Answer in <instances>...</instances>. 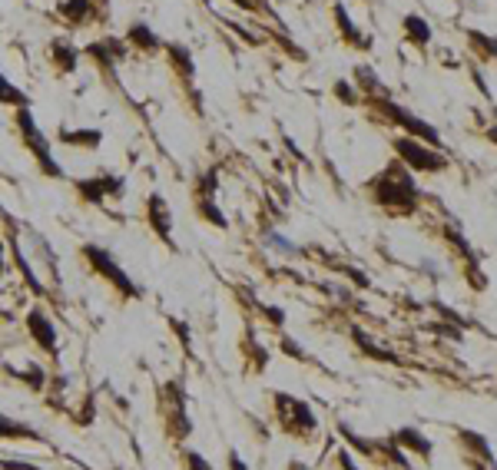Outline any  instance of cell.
<instances>
[{
  "mask_svg": "<svg viewBox=\"0 0 497 470\" xmlns=\"http://www.w3.org/2000/svg\"><path fill=\"white\" fill-rule=\"evenodd\" d=\"M80 252H83L86 265H90V268H93V272H96V275H100V279H103L106 285H113V288L119 292V295H123V298H143V288H139V285H136L133 279L126 275V268L116 262V255L110 252V248L86 242L83 248H80Z\"/></svg>",
  "mask_w": 497,
  "mask_h": 470,
  "instance_id": "cell-2",
  "label": "cell"
},
{
  "mask_svg": "<svg viewBox=\"0 0 497 470\" xmlns=\"http://www.w3.org/2000/svg\"><path fill=\"white\" fill-rule=\"evenodd\" d=\"M338 460H342V467H345V470H358V467H355V460H351V457H348L345 451L338 454Z\"/></svg>",
  "mask_w": 497,
  "mask_h": 470,
  "instance_id": "cell-38",
  "label": "cell"
},
{
  "mask_svg": "<svg viewBox=\"0 0 497 470\" xmlns=\"http://www.w3.org/2000/svg\"><path fill=\"white\" fill-rule=\"evenodd\" d=\"M57 14L67 20L70 27H86V23L96 17V0H60Z\"/></svg>",
  "mask_w": 497,
  "mask_h": 470,
  "instance_id": "cell-14",
  "label": "cell"
},
{
  "mask_svg": "<svg viewBox=\"0 0 497 470\" xmlns=\"http://www.w3.org/2000/svg\"><path fill=\"white\" fill-rule=\"evenodd\" d=\"M375 199L382 202V206H411L415 202V183L404 176V172L391 169L388 176H382V179H375Z\"/></svg>",
  "mask_w": 497,
  "mask_h": 470,
  "instance_id": "cell-5",
  "label": "cell"
},
{
  "mask_svg": "<svg viewBox=\"0 0 497 470\" xmlns=\"http://www.w3.org/2000/svg\"><path fill=\"white\" fill-rule=\"evenodd\" d=\"M159 408L166 417V434L172 440H186L192 434V421L186 411V395H183V384L179 381H166L159 388Z\"/></svg>",
  "mask_w": 497,
  "mask_h": 470,
  "instance_id": "cell-3",
  "label": "cell"
},
{
  "mask_svg": "<svg viewBox=\"0 0 497 470\" xmlns=\"http://www.w3.org/2000/svg\"><path fill=\"white\" fill-rule=\"evenodd\" d=\"M146 222L153 228V235H159L170 248H176V242H172V209L166 202V196H159V192L146 196Z\"/></svg>",
  "mask_w": 497,
  "mask_h": 470,
  "instance_id": "cell-8",
  "label": "cell"
},
{
  "mask_svg": "<svg viewBox=\"0 0 497 470\" xmlns=\"http://www.w3.org/2000/svg\"><path fill=\"white\" fill-rule=\"evenodd\" d=\"M27 235H30V242H34V248H37V255L43 259V262H47V268L54 272V279H60V275H57V252L50 248V242L40 235L37 228H27Z\"/></svg>",
  "mask_w": 497,
  "mask_h": 470,
  "instance_id": "cell-21",
  "label": "cell"
},
{
  "mask_svg": "<svg viewBox=\"0 0 497 470\" xmlns=\"http://www.w3.org/2000/svg\"><path fill=\"white\" fill-rule=\"evenodd\" d=\"M3 255H7V239L0 235V259H3Z\"/></svg>",
  "mask_w": 497,
  "mask_h": 470,
  "instance_id": "cell-41",
  "label": "cell"
},
{
  "mask_svg": "<svg viewBox=\"0 0 497 470\" xmlns=\"http://www.w3.org/2000/svg\"><path fill=\"white\" fill-rule=\"evenodd\" d=\"M335 20H338V30H342V37L348 40V43H365V37L358 34V27L351 23V17H348V10H345L342 3L335 7Z\"/></svg>",
  "mask_w": 497,
  "mask_h": 470,
  "instance_id": "cell-24",
  "label": "cell"
},
{
  "mask_svg": "<svg viewBox=\"0 0 497 470\" xmlns=\"http://www.w3.org/2000/svg\"><path fill=\"white\" fill-rule=\"evenodd\" d=\"M23 325H27V335H30V341L37 344L43 355H57V351H60L57 325H54V318H50V315H47L40 305L27 308V315H23Z\"/></svg>",
  "mask_w": 497,
  "mask_h": 470,
  "instance_id": "cell-4",
  "label": "cell"
},
{
  "mask_svg": "<svg viewBox=\"0 0 497 470\" xmlns=\"http://www.w3.org/2000/svg\"><path fill=\"white\" fill-rule=\"evenodd\" d=\"M395 150L404 156V163H411V166H418V169H441V166H444V159H441L438 152L424 150L415 139H395Z\"/></svg>",
  "mask_w": 497,
  "mask_h": 470,
  "instance_id": "cell-11",
  "label": "cell"
},
{
  "mask_svg": "<svg viewBox=\"0 0 497 470\" xmlns=\"http://www.w3.org/2000/svg\"><path fill=\"white\" fill-rule=\"evenodd\" d=\"M288 470H308L305 464H299V460H292V464H288Z\"/></svg>",
  "mask_w": 497,
  "mask_h": 470,
  "instance_id": "cell-40",
  "label": "cell"
},
{
  "mask_svg": "<svg viewBox=\"0 0 497 470\" xmlns=\"http://www.w3.org/2000/svg\"><path fill=\"white\" fill-rule=\"evenodd\" d=\"M96 3H106V0H96Z\"/></svg>",
  "mask_w": 497,
  "mask_h": 470,
  "instance_id": "cell-43",
  "label": "cell"
},
{
  "mask_svg": "<svg viewBox=\"0 0 497 470\" xmlns=\"http://www.w3.org/2000/svg\"><path fill=\"white\" fill-rule=\"evenodd\" d=\"M229 3H235V7H242V10H252V7H255L252 0H229Z\"/></svg>",
  "mask_w": 497,
  "mask_h": 470,
  "instance_id": "cell-39",
  "label": "cell"
},
{
  "mask_svg": "<svg viewBox=\"0 0 497 470\" xmlns=\"http://www.w3.org/2000/svg\"><path fill=\"white\" fill-rule=\"evenodd\" d=\"M0 106H10V110H23V106H30V96L20 90L17 83L10 80V76L0 73Z\"/></svg>",
  "mask_w": 497,
  "mask_h": 470,
  "instance_id": "cell-19",
  "label": "cell"
},
{
  "mask_svg": "<svg viewBox=\"0 0 497 470\" xmlns=\"http://www.w3.org/2000/svg\"><path fill=\"white\" fill-rule=\"evenodd\" d=\"M93 417H96V401H93V397H86V401H83V408L73 414V421H77L80 427H90V424H93Z\"/></svg>",
  "mask_w": 497,
  "mask_h": 470,
  "instance_id": "cell-30",
  "label": "cell"
},
{
  "mask_svg": "<svg viewBox=\"0 0 497 470\" xmlns=\"http://www.w3.org/2000/svg\"><path fill=\"white\" fill-rule=\"evenodd\" d=\"M17 377L30 388V391H37V395H43V388H47V381H50L47 368H40V364H27V371H20Z\"/></svg>",
  "mask_w": 497,
  "mask_h": 470,
  "instance_id": "cell-22",
  "label": "cell"
},
{
  "mask_svg": "<svg viewBox=\"0 0 497 470\" xmlns=\"http://www.w3.org/2000/svg\"><path fill=\"white\" fill-rule=\"evenodd\" d=\"M7 222H10V239H7V242H10V252H14V262H17L20 275H23L27 288H30L37 298H43V295H47V288H43V282H40L37 275H34V265H30V259L23 255V248H20V239L14 235V219H7Z\"/></svg>",
  "mask_w": 497,
  "mask_h": 470,
  "instance_id": "cell-12",
  "label": "cell"
},
{
  "mask_svg": "<svg viewBox=\"0 0 497 470\" xmlns=\"http://www.w3.org/2000/svg\"><path fill=\"white\" fill-rule=\"evenodd\" d=\"M14 126H17L20 139H23V146L30 150V156L37 159V169L47 176V179H63L67 172L60 166L57 159H54V150H50V139H47V132L40 130L37 116L30 113V106H23V110H14Z\"/></svg>",
  "mask_w": 497,
  "mask_h": 470,
  "instance_id": "cell-1",
  "label": "cell"
},
{
  "mask_svg": "<svg viewBox=\"0 0 497 470\" xmlns=\"http://www.w3.org/2000/svg\"><path fill=\"white\" fill-rule=\"evenodd\" d=\"M123 40H126V47H130V50H139V54H159V50L166 47V40L159 37L150 23H143V20L130 23V27H126V34H123Z\"/></svg>",
  "mask_w": 497,
  "mask_h": 470,
  "instance_id": "cell-10",
  "label": "cell"
},
{
  "mask_svg": "<svg viewBox=\"0 0 497 470\" xmlns=\"http://www.w3.org/2000/svg\"><path fill=\"white\" fill-rule=\"evenodd\" d=\"M73 189H77L80 202H86V206H103L106 202V189H103V183H100V176H90V179H77L73 183Z\"/></svg>",
  "mask_w": 497,
  "mask_h": 470,
  "instance_id": "cell-18",
  "label": "cell"
},
{
  "mask_svg": "<svg viewBox=\"0 0 497 470\" xmlns=\"http://www.w3.org/2000/svg\"><path fill=\"white\" fill-rule=\"evenodd\" d=\"M3 268H7V262H3V259H0V275H3Z\"/></svg>",
  "mask_w": 497,
  "mask_h": 470,
  "instance_id": "cell-42",
  "label": "cell"
},
{
  "mask_svg": "<svg viewBox=\"0 0 497 470\" xmlns=\"http://www.w3.org/2000/svg\"><path fill=\"white\" fill-rule=\"evenodd\" d=\"M196 212H199V219H206L209 226L216 228H229V219L219 212L216 206V199H206V196H196Z\"/></svg>",
  "mask_w": 497,
  "mask_h": 470,
  "instance_id": "cell-20",
  "label": "cell"
},
{
  "mask_svg": "<svg viewBox=\"0 0 497 470\" xmlns=\"http://www.w3.org/2000/svg\"><path fill=\"white\" fill-rule=\"evenodd\" d=\"M461 437H464V440H467V444H471V447H474V451H478L481 457L487 460V464L494 460V457H491V451H487V440H484V437H478V434H471V431H464Z\"/></svg>",
  "mask_w": 497,
  "mask_h": 470,
  "instance_id": "cell-31",
  "label": "cell"
},
{
  "mask_svg": "<svg viewBox=\"0 0 497 470\" xmlns=\"http://www.w3.org/2000/svg\"><path fill=\"white\" fill-rule=\"evenodd\" d=\"M266 245H268V248H275V252H282V255H295V252H299V248L288 242V239H282V235H279V232H272V228L266 232Z\"/></svg>",
  "mask_w": 497,
  "mask_h": 470,
  "instance_id": "cell-29",
  "label": "cell"
},
{
  "mask_svg": "<svg viewBox=\"0 0 497 470\" xmlns=\"http://www.w3.org/2000/svg\"><path fill=\"white\" fill-rule=\"evenodd\" d=\"M100 183H103V189H106V199H119V196L126 192V179L116 176V172H103Z\"/></svg>",
  "mask_w": 497,
  "mask_h": 470,
  "instance_id": "cell-27",
  "label": "cell"
},
{
  "mask_svg": "<svg viewBox=\"0 0 497 470\" xmlns=\"http://www.w3.org/2000/svg\"><path fill=\"white\" fill-rule=\"evenodd\" d=\"M382 110L391 116L395 123H402V126L411 132V136H421V139H428V143H438V132L431 130L428 123H421V119H415L411 113H404V110H398V106H391L388 99H382Z\"/></svg>",
  "mask_w": 497,
  "mask_h": 470,
  "instance_id": "cell-15",
  "label": "cell"
},
{
  "mask_svg": "<svg viewBox=\"0 0 497 470\" xmlns=\"http://www.w3.org/2000/svg\"><path fill=\"white\" fill-rule=\"evenodd\" d=\"M0 440H34V444H40L43 434L37 427H30L27 421H17V417L0 411Z\"/></svg>",
  "mask_w": 497,
  "mask_h": 470,
  "instance_id": "cell-16",
  "label": "cell"
},
{
  "mask_svg": "<svg viewBox=\"0 0 497 470\" xmlns=\"http://www.w3.org/2000/svg\"><path fill=\"white\" fill-rule=\"evenodd\" d=\"M47 57H50V67H54L60 76H73V73H77L80 50L73 47V40L54 37L50 43H47Z\"/></svg>",
  "mask_w": 497,
  "mask_h": 470,
  "instance_id": "cell-9",
  "label": "cell"
},
{
  "mask_svg": "<svg viewBox=\"0 0 497 470\" xmlns=\"http://www.w3.org/2000/svg\"><path fill=\"white\" fill-rule=\"evenodd\" d=\"M395 440H398V444H408L415 454H424V457L431 454V440H428V437H421L415 427H404V431H398V434H395Z\"/></svg>",
  "mask_w": 497,
  "mask_h": 470,
  "instance_id": "cell-23",
  "label": "cell"
},
{
  "mask_svg": "<svg viewBox=\"0 0 497 470\" xmlns=\"http://www.w3.org/2000/svg\"><path fill=\"white\" fill-rule=\"evenodd\" d=\"M196 192L199 196H206V199H216V192H219V169H206L199 176V183H196Z\"/></svg>",
  "mask_w": 497,
  "mask_h": 470,
  "instance_id": "cell-25",
  "label": "cell"
},
{
  "mask_svg": "<svg viewBox=\"0 0 497 470\" xmlns=\"http://www.w3.org/2000/svg\"><path fill=\"white\" fill-rule=\"evenodd\" d=\"M83 54L93 57L96 63H100V70H106V73L113 76L116 67L130 57V47H126V40L123 37H103V40H93Z\"/></svg>",
  "mask_w": 497,
  "mask_h": 470,
  "instance_id": "cell-7",
  "label": "cell"
},
{
  "mask_svg": "<svg viewBox=\"0 0 497 470\" xmlns=\"http://www.w3.org/2000/svg\"><path fill=\"white\" fill-rule=\"evenodd\" d=\"M275 408L286 417V431H292V434L315 431V414H312V408H308L305 401H295V397L279 391V395H275Z\"/></svg>",
  "mask_w": 497,
  "mask_h": 470,
  "instance_id": "cell-6",
  "label": "cell"
},
{
  "mask_svg": "<svg viewBox=\"0 0 497 470\" xmlns=\"http://www.w3.org/2000/svg\"><path fill=\"white\" fill-rule=\"evenodd\" d=\"M183 470H212V464L199 451L186 447V451H183Z\"/></svg>",
  "mask_w": 497,
  "mask_h": 470,
  "instance_id": "cell-28",
  "label": "cell"
},
{
  "mask_svg": "<svg viewBox=\"0 0 497 470\" xmlns=\"http://www.w3.org/2000/svg\"><path fill=\"white\" fill-rule=\"evenodd\" d=\"M355 76H358V86H362V90H371V93H378V90H382V86H378V80H375V73H371L368 67H358V70H355Z\"/></svg>",
  "mask_w": 497,
  "mask_h": 470,
  "instance_id": "cell-32",
  "label": "cell"
},
{
  "mask_svg": "<svg viewBox=\"0 0 497 470\" xmlns=\"http://www.w3.org/2000/svg\"><path fill=\"white\" fill-rule=\"evenodd\" d=\"M163 54H166L170 67L176 70V76H179L183 83H192V80H196V60H192L189 47H183V43H166Z\"/></svg>",
  "mask_w": 497,
  "mask_h": 470,
  "instance_id": "cell-13",
  "label": "cell"
},
{
  "mask_svg": "<svg viewBox=\"0 0 497 470\" xmlns=\"http://www.w3.org/2000/svg\"><path fill=\"white\" fill-rule=\"evenodd\" d=\"M282 351H286L288 357H299V361H305V351H302V344H299V341L286 338V341H282Z\"/></svg>",
  "mask_w": 497,
  "mask_h": 470,
  "instance_id": "cell-36",
  "label": "cell"
},
{
  "mask_svg": "<svg viewBox=\"0 0 497 470\" xmlns=\"http://www.w3.org/2000/svg\"><path fill=\"white\" fill-rule=\"evenodd\" d=\"M229 470H248V464L235 451H229Z\"/></svg>",
  "mask_w": 497,
  "mask_h": 470,
  "instance_id": "cell-37",
  "label": "cell"
},
{
  "mask_svg": "<svg viewBox=\"0 0 497 470\" xmlns=\"http://www.w3.org/2000/svg\"><path fill=\"white\" fill-rule=\"evenodd\" d=\"M335 96H338L342 103H348V106H355V103H358L355 86H351V83H345V80H338V83H335Z\"/></svg>",
  "mask_w": 497,
  "mask_h": 470,
  "instance_id": "cell-33",
  "label": "cell"
},
{
  "mask_svg": "<svg viewBox=\"0 0 497 470\" xmlns=\"http://www.w3.org/2000/svg\"><path fill=\"white\" fill-rule=\"evenodd\" d=\"M0 470H43L30 460H17V457H0Z\"/></svg>",
  "mask_w": 497,
  "mask_h": 470,
  "instance_id": "cell-34",
  "label": "cell"
},
{
  "mask_svg": "<svg viewBox=\"0 0 497 470\" xmlns=\"http://www.w3.org/2000/svg\"><path fill=\"white\" fill-rule=\"evenodd\" d=\"M404 30H408V37L415 40V43H428V40H431V27L421 17H408L404 20Z\"/></svg>",
  "mask_w": 497,
  "mask_h": 470,
  "instance_id": "cell-26",
  "label": "cell"
},
{
  "mask_svg": "<svg viewBox=\"0 0 497 470\" xmlns=\"http://www.w3.org/2000/svg\"><path fill=\"white\" fill-rule=\"evenodd\" d=\"M262 315H266L275 328H282L286 325V315H282V308H275V305H262Z\"/></svg>",
  "mask_w": 497,
  "mask_h": 470,
  "instance_id": "cell-35",
  "label": "cell"
},
{
  "mask_svg": "<svg viewBox=\"0 0 497 470\" xmlns=\"http://www.w3.org/2000/svg\"><path fill=\"white\" fill-rule=\"evenodd\" d=\"M60 143L80 146V150H100L103 146V130L83 126V130H60Z\"/></svg>",
  "mask_w": 497,
  "mask_h": 470,
  "instance_id": "cell-17",
  "label": "cell"
}]
</instances>
